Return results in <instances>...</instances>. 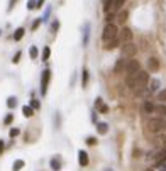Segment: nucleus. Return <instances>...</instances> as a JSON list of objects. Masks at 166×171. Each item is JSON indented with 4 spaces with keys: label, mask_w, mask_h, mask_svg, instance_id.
<instances>
[{
    "label": "nucleus",
    "mask_w": 166,
    "mask_h": 171,
    "mask_svg": "<svg viewBox=\"0 0 166 171\" xmlns=\"http://www.w3.org/2000/svg\"><path fill=\"white\" fill-rule=\"evenodd\" d=\"M122 56H126V58H134L137 54V44H134L132 41L131 42H122Z\"/></svg>",
    "instance_id": "nucleus-2"
},
{
    "label": "nucleus",
    "mask_w": 166,
    "mask_h": 171,
    "mask_svg": "<svg viewBox=\"0 0 166 171\" xmlns=\"http://www.w3.org/2000/svg\"><path fill=\"white\" fill-rule=\"evenodd\" d=\"M58 27H59V22H58V20H54V22H53V26H51V30H53V32H56Z\"/></svg>",
    "instance_id": "nucleus-34"
},
{
    "label": "nucleus",
    "mask_w": 166,
    "mask_h": 171,
    "mask_svg": "<svg viewBox=\"0 0 166 171\" xmlns=\"http://www.w3.org/2000/svg\"><path fill=\"white\" fill-rule=\"evenodd\" d=\"M49 12H51V9H46V12H44V17H42V22H46V20H48Z\"/></svg>",
    "instance_id": "nucleus-40"
},
{
    "label": "nucleus",
    "mask_w": 166,
    "mask_h": 171,
    "mask_svg": "<svg viewBox=\"0 0 166 171\" xmlns=\"http://www.w3.org/2000/svg\"><path fill=\"white\" fill-rule=\"evenodd\" d=\"M97 131H98V134H107L108 125L105 124V122H98L97 124Z\"/></svg>",
    "instance_id": "nucleus-16"
},
{
    "label": "nucleus",
    "mask_w": 166,
    "mask_h": 171,
    "mask_svg": "<svg viewBox=\"0 0 166 171\" xmlns=\"http://www.w3.org/2000/svg\"><path fill=\"white\" fill-rule=\"evenodd\" d=\"M147 129L151 132H159V131H163L165 129V120L161 119V117H154V119H151V120L147 122Z\"/></svg>",
    "instance_id": "nucleus-4"
},
{
    "label": "nucleus",
    "mask_w": 166,
    "mask_h": 171,
    "mask_svg": "<svg viewBox=\"0 0 166 171\" xmlns=\"http://www.w3.org/2000/svg\"><path fill=\"white\" fill-rule=\"evenodd\" d=\"M136 90H142V88H147V83H149V75H147L146 71H137L136 73Z\"/></svg>",
    "instance_id": "nucleus-3"
},
{
    "label": "nucleus",
    "mask_w": 166,
    "mask_h": 171,
    "mask_svg": "<svg viewBox=\"0 0 166 171\" xmlns=\"http://www.w3.org/2000/svg\"><path fill=\"white\" fill-rule=\"evenodd\" d=\"M114 17H115V15H114V12H107V17H105V20H107V24H110V22L114 20Z\"/></svg>",
    "instance_id": "nucleus-31"
},
{
    "label": "nucleus",
    "mask_w": 166,
    "mask_h": 171,
    "mask_svg": "<svg viewBox=\"0 0 166 171\" xmlns=\"http://www.w3.org/2000/svg\"><path fill=\"white\" fill-rule=\"evenodd\" d=\"M19 129H10V137H15V136H19Z\"/></svg>",
    "instance_id": "nucleus-35"
},
{
    "label": "nucleus",
    "mask_w": 166,
    "mask_h": 171,
    "mask_svg": "<svg viewBox=\"0 0 166 171\" xmlns=\"http://www.w3.org/2000/svg\"><path fill=\"white\" fill-rule=\"evenodd\" d=\"M32 109H39V102L38 100H32Z\"/></svg>",
    "instance_id": "nucleus-43"
},
{
    "label": "nucleus",
    "mask_w": 166,
    "mask_h": 171,
    "mask_svg": "<svg viewBox=\"0 0 166 171\" xmlns=\"http://www.w3.org/2000/svg\"><path fill=\"white\" fill-rule=\"evenodd\" d=\"M49 80H51V71L44 70L42 71V76H41V93H42V95H46V91H48Z\"/></svg>",
    "instance_id": "nucleus-5"
},
{
    "label": "nucleus",
    "mask_w": 166,
    "mask_h": 171,
    "mask_svg": "<svg viewBox=\"0 0 166 171\" xmlns=\"http://www.w3.org/2000/svg\"><path fill=\"white\" fill-rule=\"evenodd\" d=\"M20 54H22V53H17V54H15V56H14V60H12V63H19V60H20Z\"/></svg>",
    "instance_id": "nucleus-38"
},
{
    "label": "nucleus",
    "mask_w": 166,
    "mask_h": 171,
    "mask_svg": "<svg viewBox=\"0 0 166 171\" xmlns=\"http://www.w3.org/2000/svg\"><path fill=\"white\" fill-rule=\"evenodd\" d=\"M41 22H42V19H38L36 22H34V24H32V29H38V27H39V24H41Z\"/></svg>",
    "instance_id": "nucleus-41"
},
{
    "label": "nucleus",
    "mask_w": 166,
    "mask_h": 171,
    "mask_svg": "<svg viewBox=\"0 0 166 171\" xmlns=\"http://www.w3.org/2000/svg\"><path fill=\"white\" fill-rule=\"evenodd\" d=\"M87 144H88V146H95V144H97V139L90 136V137H88V139H87Z\"/></svg>",
    "instance_id": "nucleus-33"
},
{
    "label": "nucleus",
    "mask_w": 166,
    "mask_h": 171,
    "mask_svg": "<svg viewBox=\"0 0 166 171\" xmlns=\"http://www.w3.org/2000/svg\"><path fill=\"white\" fill-rule=\"evenodd\" d=\"M144 171H156V170H153V168H147V170H144Z\"/></svg>",
    "instance_id": "nucleus-46"
},
{
    "label": "nucleus",
    "mask_w": 166,
    "mask_h": 171,
    "mask_svg": "<svg viewBox=\"0 0 166 171\" xmlns=\"http://www.w3.org/2000/svg\"><path fill=\"white\" fill-rule=\"evenodd\" d=\"M81 85H83V87H87L88 85V71L87 70L81 71Z\"/></svg>",
    "instance_id": "nucleus-23"
},
{
    "label": "nucleus",
    "mask_w": 166,
    "mask_h": 171,
    "mask_svg": "<svg viewBox=\"0 0 166 171\" xmlns=\"http://www.w3.org/2000/svg\"><path fill=\"white\" fill-rule=\"evenodd\" d=\"M102 105H103V102H102V98H97V100H95V107H97V109H100Z\"/></svg>",
    "instance_id": "nucleus-39"
},
{
    "label": "nucleus",
    "mask_w": 166,
    "mask_h": 171,
    "mask_svg": "<svg viewBox=\"0 0 166 171\" xmlns=\"http://www.w3.org/2000/svg\"><path fill=\"white\" fill-rule=\"evenodd\" d=\"M78 163H80V166H87L88 164V152L87 151H81L78 152Z\"/></svg>",
    "instance_id": "nucleus-8"
},
{
    "label": "nucleus",
    "mask_w": 166,
    "mask_h": 171,
    "mask_svg": "<svg viewBox=\"0 0 166 171\" xmlns=\"http://www.w3.org/2000/svg\"><path fill=\"white\" fill-rule=\"evenodd\" d=\"M36 2H38V0H29V2H27V9L29 10L36 9Z\"/></svg>",
    "instance_id": "nucleus-32"
},
{
    "label": "nucleus",
    "mask_w": 166,
    "mask_h": 171,
    "mask_svg": "<svg viewBox=\"0 0 166 171\" xmlns=\"http://www.w3.org/2000/svg\"><path fill=\"white\" fill-rule=\"evenodd\" d=\"M147 88H149L151 91H156L158 88H159V80H156V78L151 80V87H147Z\"/></svg>",
    "instance_id": "nucleus-24"
},
{
    "label": "nucleus",
    "mask_w": 166,
    "mask_h": 171,
    "mask_svg": "<svg viewBox=\"0 0 166 171\" xmlns=\"http://www.w3.org/2000/svg\"><path fill=\"white\" fill-rule=\"evenodd\" d=\"M136 83H137L136 73H134V75H127L126 76V85L129 87V88H134V90H136Z\"/></svg>",
    "instance_id": "nucleus-10"
},
{
    "label": "nucleus",
    "mask_w": 166,
    "mask_h": 171,
    "mask_svg": "<svg viewBox=\"0 0 166 171\" xmlns=\"http://www.w3.org/2000/svg\"><path fill=\"white\" fill-rule=\"evenodd\" d=\"M88 37H90V24H85V34H83V46L88 44Z\"/></svg>",
    "instance_id": "nucleus-17"
},
{
    "label": "nucleus",
    "mask_w": 166,
    "mask_h": 171,
    "mask_svg": "<svg viewBox=\"0 0 166 171\" xmlns=\"http://www.w3.org/2000/svg\"><path fill=\"white\" fill-rule=\"evenodd\" d=\"M3 149H5V144H3V141H0V156H2Z\"/></svg>",
    "instance_id": "nucleus-44"
},
{
    "label": "nucleus",
    "mask_w": 166,
    "mask_h": 171,
    "mask_svg": "<svg viewBox=\"0 0 166 171\" xmlns=\"http://www.w3.org/2000/svg\"><path fill=\"white\" fill-rule=\"evenodd\" d=\"M114 7V0H103V10L110 12V9Z\"/></svg>",
    "instance_id": "nucleus-22"
},
{
    "label": "nucleus",
    "mask_w": 166,
    "mask_h": 171,
    "mask_svg": "<svg viewBox=\"0 0 166 171\" xmlns=\"http://www.w3.org/2000/svg\"><path fill=\"white\" fill-rule=\"evenodd\" d=\"M147 66H149L151 71H158L159 70V60L158 58H149L147 60Z\"/></svg>",
    "instance_id": "nucleus-9"
},
{
    "label": "nucleus",
    "mask_w": 166,
    "mask_h": 171,
    "mask_svg": "<svg viewBox=\"0 0 166 171\" xmlns=\"http://www.w3.org/2000/svg\"><path fill=\"white\" fill-rule=\"evenodd\" d=\"M127 19V10H124V12H120V14H119V17H117V20L119 22H122V24H124V20Z\"/></svg>",
    "instance_id": "nucleus-27"
},
{
    "label": "nucleus",
    "mask_w": 166,
    "mask_h": 171,
    "mask_svg": "<svg viewBox=\"0 0 166 171\" xmlns=\"http://www.w3.org/2000/svg\"><path fill=\"white\" fill-rule=\"evenodd\" d=\"M7 107H9V109H15V107H17V98H15V97H9V98H7Z\"/></svg>",
    "instance_id": "nucleus-20"
},
{
    "label": "nucleus",
    "mask_w": 166,
    "mask_h": 171,
    "mask_svg": "<svg viewBox=\"0 0 166 171\" xmlns=\"http://www.w3.org/2000/svg\"><path fill=\"white\" fill-rule=\"evenodd\" d=\"M137 71H141V63L137 60H129L127 61V66H126V73L127 75H134Z\"/></svg>",
    "instance_id": "nucleus-6"
},
{
    "label": "nucleus",
    "mask_w": 166,
    "mask_h": 171,
    "mask_svg": "<svg viewBox=\"0 0 166 171\" xmlns=\"http://www.w3.org/2000/svg\"><path fill=\"white\" fill-rule=\"evenodd\" d=\"M165 127H166V119H165Z\"/></svg>",
    "instance_id": "nucleus-47"
},
{
    "label": "nucleus",
    "mask_w": 166,
    "mask_h": 171,
    "mask_svg": "<svg viewBox=\"0 0 166 171\" xmlns=\"http://www.w3.org/2000/svg\"><path fill=\"white\" fill-rule=\"evenodd\" d=\"M124 3H126V0H114V7L112 10H120L124 7Z\"/></svg>",
    "instance_id": "nucleus-21"
},
{
    "label": "nucleus",
    "mask_w": 166,
    "mask_h": 171,
    "mask_svg": "<svg viewBox=\"0 0 166 171\" xmlns=\"http://www.w3.org/2000/svg\"><path fill=\"white\" fill-rule=\"evenodd\" d=\"M132 41V30L129 27H122L120 30V42H131Z\"/></svg>",
    "instance_id": "nucleus-7"
},
{
    "label": "nucleus",
    "mask_w": 166,
    "mask_h": 171,
    "mask_svg": "<svg viewBox=\"0 0 166 171\" xmlns=\"http://www.w3.org/2000/svg\"><path fill=\"white\" fill-rule=\"evenodd\" d=\"M22 114H24L26 117H32V115H34V109L29 107V105H24V107H22Z\"/></svg>",
    "instance_id": "nucleus-18"
},
{
    "label": "nucleus",
    "mask_w": 166,
    "mask_h": 171,
    "mask_svg": "<svg viewBox=\"0 0 166 171\" xmlns=\"http://www.w3.org/2000/svg\"><path fill=\"white\" fill-rule=\"evenodd\" d=\"M154 114H158V117H165L166 115V105L165 103H159L154 107Z\"/></svg>",
    "instance_id": "nucleus-14"
},
{
    "label": "nucleus",
    "mask_w": 166,
    "mask_h": 171,
    "mask_svg": "<svg viewBox=\"0 0 166 171\" xmlns=\"http://www.w3.org/2000/svg\"><path fill=\"white\" fill-rule=\"evenodd\" d=\"M42 3H44V0H38V2H36V9H41Z\"/></svg>",
    "instance_id": "nucleus-42"
},
{
    "label": "nucleus",
    "mask_w": 166,
    "mask_h": 171,
    "mask_svg": "<svg viewBox=\"0 0 166 171\" xmlns=\"http://www.w3.org/2000/svg\"><path fill=\"white\" fill-rule=\"evenodd\" d=\"M158 100H161L163 103L166 102V88H165V90H161L159 93H158Z\"/></svg>",
    "instance_id": "nucleus-26"
},
{
    "label": "nucleus",
    "mask_w": 166,
    "mask_h": 171,
    "mask_svg": "<svg viewBox=\"0 0 166 171\" xmlns=\"http://www.w3.org/2000/svg\"><path fill=\"white\" fill-rule=\"evenodd\" d=\"M141 156V149H134V158H139Z\"/></svg>",
    "instance_id": "nucleus-45"
},
{
    "label": "nucleus",
    "mask_w": 166,
    "mask_h": 171,
    "mask_svg": "<svg viewBox=\"0 0 166 171\" xmlns=\"http://www.w3.org/2000/svg\"><path fill=\"white\" fill-rule=\"evenodd\" d=\"M22 166H24V161H22V159H17V161L14 163V168H12V170L14 171H20L22 170Z\"/></svg>",
    "instance_id": "nucleus-25"
},
{
    "label": "nucleus",
    "mask_w": 166,
    "mask_h": 171,
    "mask_svg": "<svg viewBox=\"0 0 166 171\" xmlns=\"http://www.w3.org/2000/svg\"><path fill=\"white\" fill-rule=\"evenodd\" d=\"M119 44H120V39H119V37H115V39H112V41H108V42H105V49H107V51H114Z\"/></svg>",
    "instance_id": "nucleus-13"
},
{
    "label": "nucleus",
    "mask_w": 166,
    "mask_h": 171,
    "mask_svg": "<svg viewBox=\"0 0 166 171\" xmlns=\"http://www.w3.org/2000/svg\"><path fill=\"white\" fill-rule=\"evenodd\" d=\"M154 103L153 102H149V100H146L144 102V105H142V114H153L154 112Z\"/></svg>",
    "instance_id": "nucleus-11"
},
{
    "label": "nucleus",
    "mask_w": 166,
    "mask_h": 171,
    "mask_svg": "<svg viewBox=\"0 0 166 171\" xmlns=\"http://www.w3.org/2000/svg\"><path fill=\"white\" fill-rule=\"evenodd\" d=\"M127 61L129 60H119L117 64H115V68H114V71H115V73H122V71H126Z\"/></svg>",
    "instance_id": "nucleus-12"
},
{
    "label": "nucleus",
    "mask_w": 166,
    "mask_h": 171,
    "mask_svg": "<svg viewBox=\"0 0 166 171\" xmlns=\"http://www.w3.org/2000/svg\"><path fill=\"white\" fill-rule=\"evenodd\" d=\"M98 110L102 112V114H107V112H108V107H107V105H105V103H103V105H102V107H100Z\"/></svg>",
    "instance_id": "nucleus-37"
},
{
    "label": "nucleus",
    "mask_w": 166,
    "mask_h": 171,
    "mask_svg": "<svg viewBox=\"0 0 166 171\" xmlns=\"http://www.w3.org/2000/svg\"><path fill=\"white\" fill-rule=\"evenodd\" d=\"M12 120H14V115H12V114H9V115L3 119V124H5V125H10V124H12Z\"/></svg>",
    "instance_id": "nucleus-29"
},
{
    "label": "nucleus",
    "mask_w": 166,
    "mask_h": 171,
    "mask_svg": "<svg viewBox=\"0 0 166 171\" xmlns=\"http://www.w3.org/2000/svg\"><path fill=\"white\" fill-rule=\"evenodd\" d=\"M51 170L59 171V170H61V161L56 159V158H53V159H51Z\"/></svg>",
    "instance_id": "nucleus-19"
},
{
    "label": "nucleus",
    "mask_w": 166,
    "mask_h": 171,
    "mask_svg": "<svg viewBox=\"0 0 166 171\" xmlns=\"http://www.w3.org/2000/svg\"><path fill=\"white\" fill-rule=\"evenodd\" d=\"M24 34H26V29H24V27H19V29L14 32V41H20L24 37Z\"/></svg>",
    "instance_id": "nucleus-15"
},
{
    "label": "nucleus",
    "mask_w": 166,
    "mask_h": 171,
    "mask_svg": "<svg viewBox=\"0 0 166 171\" xmlns=\"http://www.w3.org/2000/svg\"><path fill=\"white\" fill-rule=\"evenodd\" d=\"M15 2H17V0H9V7H7V10H9V12H10L12 9H14V5H15Z\"/></svg>",
    "instance_id": "nucleus-36"
},
{
    "label": "nucleus",
    "mask_w": 166,
    "mask_h": 171,
    "mask_svg": "<svg viewBox=\"0 0 166 171\" xmlns=\"http://www.w3.org/2000/svg\"><path fill=\"white\" fill-rule=\"evenodd\" d=\"M117 34H119L117 26L110 22V24H107V26L103 27V34H102V39H103V42H108V41L115 39V37H117Z\"/></svg>",
    "instance_id": "nucleus-1"
},
{
    "label": "nucleus",
    "mask_w": 166,
    "mask_h": 171,
    "mask_svg": "<svg viewBox=\"0 0 166 171\" xmlns=\"http://www.w3.org/2000/svg\"><path fill=\"white\" fill-rule=\"evenodd\" d=\"M49 54H51V49H49V48H44V53H42V60L46 61L49 58Z\"/></svg>",
    "instance_id": "nucleus-30"
},
{
    "label": "nucleus",
    "mask_w": 166,
    "mask_h": 171,
    "mask_svg": "<svg viewBox=\"0 0 166 171\" xmlns=\"http://www.w3.org/2000/svg\"><path fill=\"white\" fill-rule=\"evenodd\" d=\"M38 54H39L38 48H36V46H32V48H31V56H32V60H36V58H38Z\"/></svg>",
    "instance_id": "nucleus-28"
}]
</instances>
